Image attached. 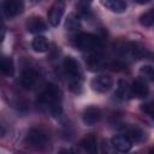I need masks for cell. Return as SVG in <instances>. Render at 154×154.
I'll return each mask as SVG.
<instances>
[{
	"label": "cell",
	"mask_w": 154,
	"mask_h": 154,
	"mask_svg": "<svg viewBox=\"0 0 154 154\" xmlns=\"http://www.w3.org/2000/svg\"><path fill=\"white\" fill-rule=\"evenodd\" d=\"M102 5L116 13L124 12L126 10V6H128L126 2L122 1V0H106V1H102Z\"/></svg>",
	"instance_id": "16"
},
{
	"label": "cell",
	"mask_w": 154,
	"mask_h": 154,
	"mask_svg": "<svg viewBox=\"0 0 154 154\" xmlns=\"http://www.w3.org/2000/svg\"><path fill=\"white\" fill-rule=\"evenodd\" d=\"M31 47L35 52H38V53H43L48 49V41L45 36H41V35H37L34 37L32 42H31Z\"/></svg>",
	"instance_id": "17"
},
{
	"label": "cell",
	"mask_w": 154,
	"mask_h": 154,
	"mask_svg": "<svg viewBox=\"0 0 154 154\" xmlns=\"http://www.w3.org/2000/svg\"><path fill=\"white\" fill-rule=\"evenodd\" d=\"M140 23L143 25V26H152L153 23H154V10L150 8L149 11L144 12L141 17H140Z\"/></svg>",
	"instance_id": "20"
},
{
	"label": "cell",
	"mask_w": 154,
	"mask_h": 154,
	"mask_svg": "<svg viewBox=\"0 0 154 154\" xmlns=\"http://www.w3.org/2000/svg\"><path fill=\"white\" fill-rule=\"evenodd\" d=\"M5 35H6V26H5L4 22L0 19V43L4 41V38H5Z\"/></svg>",
	"instance_id": "24"
},
{
	"label": "cell",
	"mask_w": 154,
	"mask_h": 154,
	"mask_svg": "<svg viewBox=\"0 0 154 154\" xmlns=\"http://www.w3.org/2000/svg\"><path fill=\"white\" fill-rule=\"evenodd\" d=\"M113 85V79L108 75H99L94 77L90 82V87L96 93H106Z\"/></svg>",
	"instance_id": "6"
},
{
	"label": "cell",
	"mask_w": 154,
	"mask_h": 154,
	"mask_svg": "<svg viewBox=\"0 0 154 154\" xmlns=\"http://www.w3.org/2000/svg\"><path fill=\"white\" fill-rule=\"evenodd\" d=\"M116 96L120 100H126L131 96V89L126 81H124V79L118 81V84L116 88Z\"/></svg>",
	"instance_id": "15"
},
{
	"label": "cell",
	"mask_w": 154,
	"mask_h": 154,
	"mask_svg": "<svg viewBox=\"0 0 154 154\" xmlns=\"http://www.w3.org/2000/svg\"><path fill=\"white\" fill-rule=\"evenodd\" d=\"M81 147L87 154H97V140L94 134H88L81 141Z\"/></svg>",
	"instance_id": "11"
},
{
	"label": "cell",
	"mask_w": 154,
	"mask_h": 154,
	"mask_svg": "<svg viewBox=\"0 0 154 154\" xmlns=\"http://www.w3.org/2000/svg\"><path fill=\"white\" fill-rule=\"evenodd\" d=\"M81 26V22H79V17L75 13H70L65 20V28L69 31H77Z\"/></svg>",
	"instance_id": "18"
},
{
	"label": "cell",
	"mask_w": 154,
	"mask_h": 154,
	"mask_svg": "<svg viewBox=\"0 0 154 154\" xmlns=\"http://www.w3.org/2000/svg\"><path fill=\"white\" fill-rule=\"evenodd\" d=\"M4 134H5V130H4V128L0 125V137H2V136H4Z\"/></svg>",
	"instance_id": "27"
},
{
	"label": "cell",
	"mask_w": 154,
	"mask_h": 154,
	"mask_svg": "<svg viewBox=\"0 0 154 154\" xmlns=\"http://www.w3.org/2000/svg\"><path fill=\"white\" fill-rule=\"evenodd\" d=\"M26 144L36 150H43L48 146V136L46 131H43L40 128H32L29 130L26 138H25Z\"/></svg>",
	"instance_id": "3"
},
{
	"label": "cell",
	"mask_w": 154,
	"mask_h": 154,
	"mask_svg": "<svg viewBox=\"0 0 154 154\" xmlns=\"http://www.w3.org/2000/svg\"><path fill=\"white\" fill-rule=\"evenodd\" d=\"M0 73L6 77L14 75V64L10 57H0Z\"/></svg>",
	"instance_id": "14"
},
{
	"label": "cell",
	"mask_w": 154,
	"mask_h": 154,
	"mask_svg": "<svg viewBox=\"0 0 154 154\" xmlns=\"http://www.w3.org/2000/svg\"><path fill=\"white\" fill-rule=\"evenodd\" d=\"M24 8V4L19 0H7L2 4V12L6 17L12 18L19 14Z\"/></svg>",
	"instance_id": "8"
},
{
	"label": "cell",
	"mask_w": 154,
	"mask_h": 154,
	"mask_svg": "<svg viewBox=\"0 0 154 154\" xmlns=\"http://www.w3.org/2000/svg\"><path fill=\"white\" fill-rule=\"evenodd\" d=\"M124 136H126L130 141H131V140L141 141L142 137H143V132H142L137 126H132V128H130V129L126 131V135H124Z\"/></svg>",
	"instance_id": "21"
},
{
	"label": "cell",
	"mask_w": 154,
	"mask_h": 154,
	"mask_svg": "<svg viewBox=\"0 0 154 154\" xmlns=\"http://www.w3.org/2000/svg\"><path fill=\"white\" fill-rule=\"evenodd\" d=\"M26 30L31 34H38V32H42L46 30L47 25L45 23V20L41 18V17H37V16H32L30 17L28 20H26Z\"/></svg>",
	"instance_id": "10"
},
{
	"label": "cell",
	"mask_w": 154,
	"mask_h": 154,
	"mask_svg": "<svg viewBox=\"0 0 154 154\" xmlns=\"http://www.w3.org/2000/svg\"><path fill=\"white\" fill-rule=\"evenodd\" d=\"M111 144L113 146L114 149H117L118 152H122V153L129 152L131 149V147H132L131 141L126 136H124V135H118V136L113 137Z\"/></svg>",
	"instance_id": "12"
},
{
	"label": "cell",
	"mask_w": 154,
	"mask_h": 154,
	"mask_svg": "<svg viewBox=\"0 0 154 154\" xmlns=\"http://www.w3.org/2000/svg\"><path fill=\"white\" fill-rule=\"evenodd\" d=\"M61 93L54 84H47L38 96V103L45 107L53 117H59L61 113Z\"/></svg>",
	"instance_id": "1"
},
{
	"label": "cell",
	"mask_w": 154,
	"mask_h": 154,
	"mask_svg": "<svg viewBox=\"0 0 154 154\" xmlns=\"http://www.w3.org/2000/svg\"><path fill=\"white\" fill-rule=\"evenodd\" d=\"M58 154H73V152L71 149H69V148H63V149L59 150Z\"/></svg>",
	"instance_id": "26"
},
{
	"label": "cell",
	"mask_w": 154,
	"mask_h": 154,
	"mask_svg": "<svg viewBox=\"0 0 154 154\" xmlns=\"http://www.w3.org/2000/svg\"><path fill=\"white\" fill-rule=\"evenodd\" d=\"M131 89V95H135L136 97H146L148 94H149V88L146 83L144 79H136L132 85L130 87Z\"/></svg>",
	"instance_id": "13"
},
{
	"label": "cell",
	"mask_w": 154,
	"mask_h": 154,
	"mask_svg": "<svg viewBox=\"0 0 154 154\" xmlns=\"http://www.w3.org/2000/svg\"><path fill=\"white\" fill-rule=\"evenodd\" d=\"M75 45L79 51L83 52H97L99 48L101 47L100 40L93 35V34H87V32H81L75 37Z\"/></svg>",
	"instance_id": "2"
},
{
	"label": "cell",
	"mask_w": 154,
	"mask_h": 154,
	"mask_svg": "<svg viewBox=\"0 0 154 154\" xmlns=\"http://www.w3.org/2000/svg\"><path fill=\"white\" fill-rule=\"evenodd\" d=\"M88 66L90 67V70L100 69L102 66V55L99 52H93L88 58Z\"/></svg>",
	"instance_id": "19"
},
{
	"label": "cell",
	"mask_w": 154,
	"mask_h": 154,
	"mask_svg": "<svg viewBox=\"0 0 154 154\" xmlns=\"http://www.w3.org/2000/svg\"><path fill=\"white\" fill-rule=\"evenodd\" d=\"M101 153L102 154H116V149L113 148V146L109 142L103 141L101 144Z\"/></svg>",
	"instance_id": "23"
},
{
	"label": "cell",
	"mask_w": 154,
	"mask_h": 154,
	"mask_svg": "<svg viewBox=\"0 0 154 154\" xmlns=\"http://www.w3.org/2000/svg\"><path fill=\"white\" fill-rule=\"evenodd\" d=\"M64 70L69 76V82H82V71L79 64L72 57H66L64 59Z\"/></svg>",
	"instance_id": "4"
},
{
	"label": "cell",
	"mask_w": 154,
	"mask_h": 154,
	"mask_svg": "<svg viewBox=\"0 0 154 154\" xmlns=\"http://www.w3.org/2000/svg\"><path fill=\"white\" fill-rule=\"evenodd\" d=\"M40 82V73L37 70L32 67H28L22 72L20 76V84L25 89H32Z\"/></svg>",
	"instance_id": "5"
},
{
	"label": "cell",
	"mask_w": 154,
	"mask_h": 154,
	"mask_svg": "<svg viewBox=\"0 0 154 154\" xmlns=\"http://www.w3.org/2000/svg\"><path fill=\"white\" fill-rule=\"evenodd\" d=\"M64 10H65V4L63 1H55L49 11H48V22L52 26H58L61 18H63V14H64Z\"/></svg>",
	"instance_id": "7"
},
{
	"label": "cell",
	"mask_w": 154,
	"mask_h": 154,
	"mask_svg": "<svg viewBox=\"0 0 154 154\" xmlns=\"http://www.w3.org/2000/svg\"><path fill=\"white\" fill-rule=\"evenodd\" d=\"M140 75H141V77L143 78V79H149V81H152L153 79V76H154V72H153V67L152 66H143V67H141V70H140Z\"/></svg>",
	"instance_id": "22"
},
{
	"label": "cell",
	"mask_w": 154,
	"mask_h": 154,
	"mask_svg": "<svg viewBox=\"0 0 154 154\" xmlns=\"http://www.w3.org/2000/svg\"><path fill=\"white\" fill-rule=\"evenodd\" d=\"M100 117H101L100 109L97 107H95V106H89L83 111L82 120H83V123L85 125L91 126V125H95L100 120Z\"/></svg>",
	"instance_id": "9"
},
{
	"label": "cell",
	"mask_w": 154,
	"mask_h": 154,
	"mask_svg": "<svg viewBox=\"0 0 154 154\" xmlns=\"http://www.w3.org/2000/svg\"><path fill=\"white\" fill-rule=\"evenodd\" d=\"M153 106L150 105V103H144V105H142V111H144L148 116H153Z\"/></svg>",
	"instance_id": "25"
}]
</instances>
